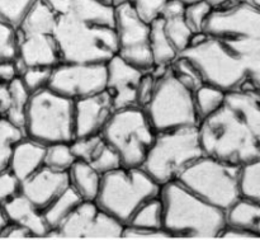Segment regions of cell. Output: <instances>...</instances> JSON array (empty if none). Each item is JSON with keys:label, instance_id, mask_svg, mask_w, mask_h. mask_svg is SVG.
<instances>
[{"label": "cell", "instance_id": "3", "mask_svg": "<svg viewBox=\"0 0 260 240\" xmlns=\"http://www.w3.org/2000/svg\"><path fill=\"white\" fill-rule=\"evenodd\" d=\"M53 36L61 63L107 64L118 53V40L111 25L57 15Z\"/></svg>", "mask_w": 260, "mask_h": 240}, {"label": "cell", "instance_id": "4", "mask_svg": "<svg viewBox=\"0 0 260 240\" xmlns=\"http://www.w3.org/2000/svg\"><path fill=\"white\" fill-rule=\"evenodd\" d=\"M161 186L141 167H122L102 175L95 202L107 214L126 225L137 208L160 195Z\"/></svg>", "mask_w": 260, "mask_h": 240}, {"label": "cell", "instance_id": "53", "mask_svg": "<svg viewBox=\"0 0 260 240\" xmlns=\"http://www.w3.org/2000/svg\"><path fill=\"white\" fill-rule=\"evenodd\" d=\"M98 2L103 3V4L109 5V7H114V0H98Z\"/></svg>", "mask_w": 260, "mask_h": 240}, {"label": "cell", "instance_id": "21", "mask_svg": "<svg viewBox=\"0 0 260 240\" xmlns=\"http://www.w3.org/2000/svg\"><path fill=\"white\" fill-rule=\"evenodd\" d=\"M46 146L24 136L14 147L9 170L22 182L45 167Z\"/></svg>", "mask_w": 260, "mask_h": 240}, {"label": "cell", "instance_id": "26", "mask_svg": "<svg viewBox=\"0 0 260 240\" xmlns=\"http://www.w3.org/2000/svg\"><path fill=\"white\" fill-rule=\"evenodd\" d=\"M81 201H84L83 198L75 192L74 188L69 186L60 196H57L52 202L48 203L42 210V215L50 230L58 228L80 205Z\"/></svg>", "mask_w": 260, "mask_h": 240}, {"label": "cell", "instance_id": "18", "mask_svg": "<svg viewBox=\"0 0 260 240\" xmlns=\"http://www.w3.org/2000/svg\"><path fill=\"white\" fill-rule=\"evenodd\" d=\"M18 57L25 68H55L61 64L60 51L53 33L22 35L17 31Z\"/></svg>", "mask_w": 260, "mask_h": 240}, {"label": "cell", "instance_id": "14", "mask_svg": "<svg viewBox=\"0 0 260 240\" xmlns=\"http://www.w3.org/2000/svg\"><path fill=\"white\" fill-rule=\"evenodd\" d=\"M106 64H68L55 66L48 88L73 101L106 91Z\"/></svg>", "mask_w": 260, "mask_h": 240}, {"label": "cell", "instance_id": "55", "mask_svg": "<svg viewBox=\"0 0 260 240\" xmlns=\"http://www.w3.org/2000/svg\"><path fill=\"white\" fill-rule=\"evenodd\" d=\"M249 3H251V4L255 5V7L260 8V0H249Z\"/></svg>", "mask_w": 260, "mask_h": 240}, {"label": "cell", "instance_id": "49", "mask_svg": "<svg viewBox=\"0 0 260 240\" xmlns=\"http://www.w3.org/2000/svg\"><path fill=\"white\" fill-rule=\"evenodd\" d=\"M15 78H18V70L14 60L0 63V83L9 84Z\"/></svg>", "mask_w": 260, "mask_h": 240}, {"label": "cell", "instance_id": "38", "mask_svg": "<svg viewBox=\"0 0 260 240\" xmlns=\"http://www.w3.org/2000/svg\"><path fill=\"white\" fill-rule=\"evenodd\" d=\"M53 68H42V66H32L27 68L18 78L23 83L29 94L40 92L42 89L48 88L51 75H52Z\"/></svg>", "mask_w": 260, "mask_h": 240}, {"label": "cell", "instance_id": "7", "mask_svg": "<svg viewBox=\"0 0 260 240\" xmlns=\"http://www.w3.org/2000/svg\"><path fill=\"white\" fill-rule=\"evenodd\" d=\"M239 165L203 155L178 177V182L203 201L226 211L240 200Z\"/></svg>", "mask_w": 260, "mask_h": 240}, {"label": "cell", "instance_id": "24", "mask_svg": "<svg viewBox=\"0 0 260 240\" xmlns=\"http://www.w3.org/2000/svg\"><path fill=\"white\" fill-rule=\"evenodd\" d=\"M226 213V225L245 229L260 238V205L240 198Z\"/></svg>", "mask_w": 260, "mask_h": 240}, {"label": "cell", "instance_id": "28", "mask_svg": "<svg viewBox=\"0 0 260 240\" xmlns=\"http://www.w3.org/2000/svg\"><path fill=\"white\" fill-rule=\"evenodd\" d=\"M126 225L134 228L164 230V206L160 195L140 206Z\"/></svg>", "mask_w": 260, "mask_h": 240}, {"label": "cell", "instance_id": "46", "mask_svg": "<svg viewBox=\"0 0 260 240\" xmlns=\"http://www.w3.org/2000/svg\"><path fill=\"white\" fill-rule=\"evenodd\" d=\"M32 234L18 224L9 223L0 234V239H32Z\"/></svg>", "mask_w": 260, "mask_h": 240}, {"label": "cell", "instance_id": "29", "mask_svg": "<svg viewBox=\"0 0 260 240\" xmlns=\"http://www.w3.org/2000/svg\"><path fill=\"white\" fill-rule=\"evenodd\" d=\"M193 97H194L196 111H197L198 118L201 122L206 117L218 111L225 104L226 92L217 86L205 83L193 93Z\"/></svg>", "mask_w": 260, "mask_h": 240}, {"label": "cell", "instance_id": "40", "mask_svg": "<svg viewBox=\"0 0 260 240\" xmlns=\"http://www.w3.org/2000/svg\"><path fill=\"white\" fill-rule=\"evenodd\" d=\"M89 164H90L101 175L108 174V173L123 167L119 155L117 154V152L111 146V145L107 144L106 140H104V144L102 145L99 152L96 153V155L94 157V159L91 160Z\"/></svg>", "mask_w": 260, "mask_h": 240}, {"label": "cell", "instance_id": "31", "mask_svg": "<svg viewBox=\"0 0 260 240\" xmlns=\"http://www.w3.org/2000/svg\"><path fill=\"white\" fill-rule=\"evenodd\" d=\"M24 131L5 117H0V173L9 169L14 147L23 137Z\"/></svg>", "mask_w": 260, "mask_h": 240}, {"label": "cell", "instance_id": "13", "mask_svg": "<svg viewBox=\"0 0 260 240\" xmlns=\"http://www.w3.org/2000/svg\"><path fill=\"white\" fill-rule=\"evenodd\" d=\"M124 225L112 218L95 201L80 205L58 228L48 231L50 239H117L122 238Z\"/></svg>", "mask_w": 260, "mask_h": 240}, {"label": "cell", "instance_id": "51", "mask_svg": "<svg viewBox=\"0 0 260 240\" xmlns=\"http://www.w3.org/2000/svg\"><path fill=\"white\" fill-rule=\"evenodd\" d=\"M210 4L212 5L213 9H218V8H226L231 7V5L240 4V3L249 2V0H208Z\"/></svg>", "mask_w": 260, "mask_h": 240}, {"label": "cell", "instance_id": "17", "mask_svg": "<svg viewBox=\"0 0 260 240\" xmlns=\"http://www.w3.org/2000/svg\"><path fill=\"white\" fill-rule=\"evenodd\" d=\"M70 186L69 174L42 167L20 182V193L42 211Z\"/></svg>", "mask_w": 260, "mask_h": 240}, {"label": "cell", "instance_id": "27", "mask_svg": "<svg viewBox=\"0 0 260 240\" xmlns=\"http://www.w3.org/2000/svg\"><path fill=\"white\" fill-rule=\"evenodd\" d=\"M150 50L155 66L170 65L179 56L165 33L164 19L160 15L150 22Z\"/></svg>", "mask_w": 260, "mask_h": 240}, {"label": "cell", "instance_id": "56", "mask_svg": "<svg viewBox=\"0 0 260 240\" xmlns=\"http://www.w3.org/2000/svg\"><path fill=\"white\" fill-rule=\"evenodd\" d=\"M124 2L132 3V2H134V0H114V5H116V4H119V3H124Z\"/></svg>", "mask_w": 260, "mask_h": 240}, {"label": "cell", "instance_id": "33", "mask_svg": "<svg viewBox=\"0 0 260 240\" xmlns=\"http://www.w3.org/2000/svg\"><path fill=\"white\" fill-rule=\"evenodd\" d=\"M170 70L175 78L193 93L205 84L197 66L184 55H179L170 64Z\"/></svg>", "mask_w": 260, "mask_h": 240}, {"label": "cell", "instance_id": "6", "mask_svg": "<svg viewBox=\"0 0 260 240\" xmlns=\"http://www.w3.org/2000/svg\"><path fill=\"white\" fill-rule=\"evenodd\" d=\"M74 107L75 101L50 88L30 94L25 112V136L45 146L71 142L75 139Z\"/></svg>", "mask_w": 260, "mask_h": 240}, {"label": "cell", "instance_id": "16", "mask_svg": "<svg viewBox=\"0 0 260 240\" xmlns=\"http://www.w3.org/2000/svg\"><path fill=\"white\" fill-rule=\"evenodd\" d=\"M113 112L112 98L107 91L75 101V137L102 135Z\"/></svg>", "mask_w": 260, "mask_h": 240}, {"label": "cell", "instance_id": "5", "mask_svg": "<svg viewBox=\"0 0 260 240\" xmlns=\"http://www.w3.org/2000/svg\"><path fill=\"white\" fill-rule=\"evenodd\" d=\"M198 126L180 127L156 132L142 169L160 186L177 181L178 177L203 157Z\"/></svg>", "mask_w": 260, "mask_h": 240}, {"label": "cell", "instance_id": "23", "mask_svg": "<svg viewBox=\"0 0 260 240\" xmlns=\"http://www.w3.org/2000/svg\"><path fill=\"white\" fill-rule=\"evenodd\" d=\"M68 174L70 187L74 188L84 201H95L101 188L102 175L89 163L76 160Z\"/></svg>", "mask_w": 260, "mask_h": 240}, {"label": "cell", "instance_id": "44", "mask_svg": "<svg viewBox=\"0 0 260 240\" xmlns=\"http://www.w3.org/2000/svg\"><path fill=\"white\" fill-rule=\"evenodd\" d=\"M170 235L165 230H154V229L134 228L124 225L122 231V239H169Z\"/></svg>", "mask_w": 260, "mask_h": 240}, {"label": "cell", "instance_id": "39", "mask_svg": "<svg viewBox=\"0 0 260 240\" xmlns=\"http://www.w3.org/2000/svg\"><path fill=\"white\" fill-rule=\"evenodd\" d=\"M103 144V136L102 135H94V136L75 137L70 142V147L73 150L74 155H75L76 160L90 163Z\"/></svg>", "mask_w": 260, "mask_h": 240}, {"label": "cell", "instance_id": "37", "mask_svg": "<svg viewBox=\"0 0 260 240\" xmlns=\"http://www.w3.org/2000/svg\"><path fill=\"white\" fill-rule=\"evenodd\" d=\"M213 8L208 0H201L185 5L184 20L193 33L203 32L206 22Z\"/></svg>", "mask_w": 260, "mask_h": 240}, {"label": "cell", "instance_id": "35", "mask_svg": "<svg viewBox=\"0 0 260 240\" xmlns=\"http://www.w3.org/2000/svg\"><path fill=\"white\" fill-rule=\"evenodd\" d=\"M164 19V18H162ZM164 28L168 38L178 53H182L189 47L193 32L184 20V15L164 19Z\"/></svg>", "mask_w": 260, "mask_h": 240}, {"label": "cell", "instance_id": "25", "mask_svg": "<svg viewBox=\"0 0 260 240\" xmlns=\"http://www.w3.org/2000/svg\"><path fill=\"white\" fill-rule=\"evenodd\" d=\"M57 23V14L42 0H37L35 5L22 20L17 31L22 35L35 33H53Z\"/></svg>", "mask_w": 260, "mask_h": 240}, {"label": "cell", "instance_id": "36", "mask_svg": "<svg viewBox=\"0 0 260 240\" xmlns=\"http://www.w3.org/2000/svg\"><path fill=\"white\" fill-rule=\"evenodd\" d=\"M37 0H0V20L17 29Z\"/></svg>", "mask_w": 260, "mask_h": 240}, {"label": "cell", "instance_id": "30", "mask_svg": "<svg viewBox=\"0 0 260 240\" xmlns=\"http://www.w3.org/2000/svg\"><path fill=\"white\" fill-rule=\"evenodd\" d=\"M10 91V107L8 109L5 118L12 122L17 127L24 131L25 124V112H27V104L29 101V92L25 89L19 78H15L9 83Z\"/></svg>", "mask_w": 260, "mask_h": 240}, {"label": "cell", "instance_id": "9", "mask_svg": "<svg viewBox=\"0 0 260 240\" xmlns=\"http://www.w3.org/2000/svg\"><path fill=\"white\" fill-rule=\"evenodd\" d=\"M102 136L119 155L123 167H142L156 131L141 107L114 111Z\"/></svg>", "mask_w": 260, "mask_h": 240}, {"label": "cell", "instance_id": "32", "mask_svg": "<svg viewBox=\"0 0 260 240\" xmlns=\"http://www.w3.org/2000/svg\"><path fill=\"white\" fill-rule=\"evenodd\" d=\"M239 188L241 198L260 205V158L241 165Z\"/></svg>", "mask_w": 260, "mask_h": 240}, {"label": "cell", "instance_id": "20", "mask_svg": "<svg viewBox=\"0 0 260 240\" xmlns=\"http://www.w3.org/2000/svg\"><path fill=\"white\" fill-rule=\"evenodd\" d=\"M3 206L9 219V223L18 224L25 228L32 234L33 238H46L50 228L45 221L42 211L38 210L22 193L13 197Z\"/></svg>", "mask_w": 260, "mask_h": 240}, {"label": "cell", "instance_id": "2", "mask_svg": "<svg viewBox=\"0 0 260 240\" xmlns=\"http://www.w3.org/2000/svg\"><path fill=\"white\" fill-rule=\"evenodd\" d=\"M203 154L213 159L241 165L260 158V145L243 119L223 104L198 125Z\"/></svg>", "mask_w": 260, "mask_h": 240}, {"label": "cell", "instance_id": "52", "mask_svg": "<svg viewBox=\"0 0 260 240\" xmlns=\"http://www.w3.org/2000/svg\"><path fill=\"white\" fill-rule=\"evenodd\" d=\"M9 224V219H8L7 213H5V208L4 206L0 205V234L3 233L7 225Z\"/></svg>", "mask_w": 260, "mask_h": 240}, {"label": "cell", "instance_id": "19", "mask_svg": "<svg viewBox=\"0 0 260 240\" xmlns=\"http://www.w3.org/2000/svg\"><path fill=\"white\" fill-rule=\"evenodd\" d=\"M57 15L78 18L86 22L114 27V7L98 0H42Z\"/></svg>", "mask_w": 260, "mask_h": 240}, {"label": "cell", "instance_id": "10", "mask_svg": "<svg viewBox=\"0 0 260 240\" xmlns=\"http://www.w3.org/2000/svg\"><path fill=\"white\" fill-rule=\"evenodd\" d=\"M144 111L156 132L200 125L193 92L175 78L170 66L156 80L154 94Z\"/></svg>", "mask_w": 260, "mask_h": 240}, {"label": "cell", "instance_id": "50", "mask_svg": "<svg viewBox=\"0 0 260 240\" xmlns=\"http://www.w3.org/2000/svg\"><path fill=\"white\" fill-rule=\"evenodd\" d=\"M10 107V91L9 84L0 83V117L7 114Z\"/></svg>", "mask_w": 260, "mask_h": 240}, {"label": "cell", "instance_id": "11", "mask_svg": "<svg viewBox=\"0 0 260 240\" xmlns=\"http://www.w3.org/2000/svg\"><path fill=\"white\" fill-rule=\"evenodd\" d=\"M184 55L197 66L206 84L223 92L240 89L246 81V60L216 38L207 36L197 45L189 46Z\"/></svg>", "mask_w": 260, "mask_h": 240}, {"label": "cell", "instance_id": "34", "mask_svg": "<svg viewBox=\"0 0 260 240\" xmlns=\"http://www.w3.org/2000/svg\"><path fill=\"white\" fill-rule=\"evenodd\" d=\"M75 162L76 158L71 150L70 142H58L46 146L45 167L68 173Z\"/></svg>", "mask_w": 260, "mask_h": 240}, {"label": "cell", "instance_id": "12", "mask_svg": "<svg viewBox=\"0 0 260 240\" xmlns=\"http://www.w3.org/2000/svg\"><path fill=\"white\" fill-rule=\"evenodd\" d=\"M114 31L118 40V55L141 71L155 66L150 50V23L142 19L128 2L114 5Z\"/></svg>", "mask_w": 260, "mask_h": 240}, {"label": "cell", "instance_id": "45", "mask_svg": "<svg viewBox=\"0 0 260 240\" xmlns=\"http://www.w3.org/2000/svg\"><path fill=\"white\" fill-rule=\"evenodd\" d=\"M246 60V81L253 85L254 89L260 92V50Z\"/></svg>", "mask_w": 260, "mask_h": 240}, {"label": "cell", "instance_id": "54", "mask_svg": "<svg viewBox=\"0 0 260 240\" xmlns=\"http://www.w3.org/2000/svg\"><path fill=\"white\" fill-rule=\"evenodd\" d=\"M179 2H182L183 4H190V3H196V2H201V0H179Z\"/></svg>", "mask_w": 260, "mask_h": 240}, {"label": "cell", "instance_id": "48", "mask_svg": "<svg viewBox=\"0 0 260 240\" xmlns=\"http://www.w3.org/2000/svg\"><path fill=\"white\" fill-rule=\"evenodd\" d=\"M221 239H256L259 238L256 234L251 231L245 230V229L235 228V226L226 225L220 235Z\"/></svg>", "mask_w": 260, "mask_h": 240}, {"label": "cell", "instance_id": "42", "mask_svg": "<svg viewBox=\"0 0 260 240\" xmlns=\"http://www.w3.org/2000/svg\"><path fill=\"white\" fill-rule=\"evenodd\" d=\"M20 193V181L9 169L0 173V205Z\"/></svg>", "mask_w": 260, "mask_h": 240}, {"label": "cell", "instance_id": "8", "mask_svg": "<svg viewBox=\"0 0 260 240\" xmlns=\"http://www.w3.org/2000/svg\"><path fill=\"white\" fill-rule=\"evenodd\" d=\"M203 32L236 55L250 57L260 50V8L245 2L213 9Z\"/></svg>", "mask_w": 260, "mask_h": 240}, {"label": "cell", "instance_id": "22", "mask_svg": "<svg viewBox=\"0 0 260 240\" xmlns=\"http://www.w3.org/2000/svg\"><path fill=\"white\" fill-rule=\"evenodd\" d=\"M228 104L251 132L260 145V92L256 89H236L226 93Z\"/></svg>", "mask_w": 260, "mask_h": 240}, {"label": "cell", "instance_id": "43", "mask_svg": "<svg viewBox=\"0 0 260 240\" xmlns=\"http://www.w3.org/2000/svg\"><path fill=\"white\" fill-rule=\"evenodd\" d=\"M156 80L157 79L155 78L154 74L151 73V70L145 71V73L142 74L139 85H137V106L144 108V107L149 103L152 94H154Z\"/></svg>", "mask_w": 260, "mask_h": 240}, {"label": "cell", "instance_id": "1", "mask_svg": "<svg viewBox=\"0 0 260 240\" xmlns=\"http://www.w3.org/2000/svg\"><path fill=\"white\" fill-rule=\"evenodd\" d=\"M164 230L170 238H220L226 226V213L196 196L178 181L161 186Z\"/></svg>", "mask_w": 260, "mask_h": 240}, {"label": "cell", "instance_id": "15", "mask_svg": "<svg viewBox=\"0 0 260 240\" xmlns=\"http://www.w3.org/2000/svg\"><path fill=\"white\" fill-rule=\"evenodd\" d=\"M106 91L112 98L114 111L137 106V85L142 74L140 69L129 65L117 53L106 64Z\"/></svg>", "mask_w": 260, "mask_h": 240}, {"label": "cell", "instance_id": "47", "mask_svg": "<svg viewBox=\"0 0 260 240\" xmlns=\"http://www.w3.org/2000/svg\"><path fill=\"white\" fill-rule=\"evenodd\" d=\"M185 4H183L179 0H167V3L162 7L161 12H160V17L168 19V18L174 17H182L184 15Z\"/></svg>", "mask_w": 260, "mask_h": 240}, {"label": "cell", "instance_id": "41", "mask_svg": "<svg viewBox=\"0 0 260 240\" xmlns=\"http://www.w3.org/2000/svg\"><path fill=\"white\" fill-rule=\"evenodd\" d=\"M18 57L17 29L0 20V63Z\"/></svg>", "mask_w": 260, "mask_h": 240}]
</instances>
